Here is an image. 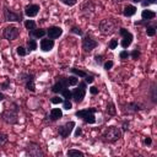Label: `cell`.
Segmentation results:
<instances>
[{
  "mask_svg": "<svg viewBox=\"0 0 157 157\" xmlns=\"http://www.w3.org/2000/svg\"><path fill=\"white\" fill-rule=\"evenodd\" d=\"M121 137H123V131L120 128H118L115 125H110V126L105 128V130L102 134V140L108 144H114L118 140H120Z\"/></svg>",
  "mask_w": 157,
  "mask_h": 157,
  "instance_id": "obj_1",
  "label": "cell"
},
{
  "mask_svg": "<svg viewBox=\"0 0 157 157\" xmlns=\"http://www.w3.org/2000/svg\"><path fill=\"white\" fill-rule=\"evenodd\" d=\"M12 107L6 108L2 114H1V119L9 124V125H15L18 121V112H20V107L16 103H11Z\"/></svg>",
  "mask_w": 157,
  "mask_h": 157,
  "instance_id": "obj_2",
  "label": "cell"
},
{
  "mask_svg": "<svg viewBox=\"0 0 157 157\" xmlns=\"http://www.w3.org/2000/svg\"><path fill=\"white\" fill-rule=\"evenodd\" d=\"M96 112H97V109L93 107L86 108V109H80L75 113V117L81 118L83 120V123H86V124H96V117H94Z\"/></svg>",
  "mask_w": 157,
  "mask_h": 157,
  "instance_id": "obj_3",
  "label": "cell"
},
{
  "mask_svg": "<svg viewBox=\"0 0 157 157\" xmlns=\"http://www.w3.org/2000/svg\"><path fill=\"white\" fill-rule=\"evenodd\" d=\"M117 27H118V23L114 18L109 17V18H103L99 25H98V28L99 31L103 33V34H113L115 31H117Z\"/></svg>",
  "mask_w": 157,
  "mask_h": 157,
  "instance_id": "obj_4",
  "label": "cell"
},
{
  "mask_svg": "<svg viewBox=\"0 0 157 157\" xmlns=\"http://www.w3.org/2000/svg\"><path fill=\"white\" fill-rule=\"evenodd\" d=\"M2 12H4V20L6 22H22L23 21L25 13L22 11H15L5 5Z\"/></svg>",
  "mask_w": 157,
  "mask_h": 157,
  "instance_id": "obj_5",
  "label": "cell"
},
{
  "mask_svg": "<svg viewBox=\"0 0 157 157\" xmlns=\"http://www.w3.org/2000/svg\"><path fill=\"white\" fill-rule=\"evenodd\" d=\"M18 81L25 86L26 90L31 92H36V83H34V75L31 72H21L18 75Z\"/></svg>",
  "mask_w": 157,
  "mask_h": 157,
  "instance_id": "obj_6",
  "label": "cell"
},
{
  "mask_svg": "<svg viewBox=\"0 0 157 157\" xmlns=\"http://www.w3.org/2000/svg\"><path fill=\"white\" fill-rule=\"evenodd\" d=\"M78 86L76 88H74L71 92H72V99L75 103H81L86 96V90H87V83L85 81H78L77 83Z\"/></svg>",
  "mask_w": 157,
  "mask_h": 157,
  "instance_id": "obj_7",
  "label": "cell"
},
{
  "mask_svg": "<svg viewBox=\"0 0 157 157\" xmlns=\"http://www.w3.org/2000/svg\"><path fill=\"white\" fill-rule=\"evenodd\" d=\"M25 151L31 157H42V156H44V152H43L40 145L37 144V142H34V141L28 142L27 146H26V148H25Z\"/></svg>",
  "mask_w": 157,
  "mask_h": 157,
  "instance_id": "obj_8",
  "label": "cell"
},
{
  "mask_svg": "<svg viewBox=\"0 0 157 157\" xmlns=\"http://www.w3.org/2000/svg\"><path fill=\"white\" fill-rule=\"evenodd\" d=\"M119 34L121 36V42H120V45L123 47V49H128L132 40H134V36L131 32H129L126 28L124 27H119Z\"/></svg>",
  "mask_w": 157,
  "mask_h": 157,
  "instance_id": "obj_9",
  "label": "cell"
},
{
  "mask_svg": "<svg viewBox=\"0 0 157 157\" xmlns=\"http://www.w3.org/2000/svg\"><path fill=\"white\" fill-rule=\"evenodd\" d=\"M20 36V28L15 25H9L2 31V37L7 40H15Z\"/></svg>",
  "mask_w": 157,
  "mask_h": 157,
  "instance_id": "obj_10",
  "label": "cell"
},
{
  "mask_svg": "<svg viewBox=\"0 0 157 157\" xmlns=\"http://www.w3.org/2000/svg\"><path fill=\"white\" fill-rule=\"evenodd\" d=\"M75 126H76V123L74 120H70V121H67V123H65L63 125H59L58 126V134H59V136L61 139L69 137L71 135V132H72V130H74Z\"/></svg>",
  "mask_w": 157,
  "mask_h": 157,
  "instance_id": "obj_11",
  "label": "cell"
},
{
  "mask_svg": "<svg viewBox=\"0 0 157 157\" xmlns=\"http://www.w3.org/2000/svg\"><path fill=\"white\" fill-rule=\"evenodd\" d=\"M97 45H98V42L96 39H93L88 33L82 36V49H83V52L90 53L94 48H97Z\"/></svg>",
  "mask_w": 157,
  "mask_h": 157,
  "instance_id": "obj_12",
  "label": "cell"
},
{
  "mask_svg": "<svg viewBox=\"0 0 157 157\" xmlns=\"http://www.w3.org/2000/svg\"><path fill=\"white\" fill-rule=\"evenodd\" d=\"M94 2L91 0H86L85 2L81 4V13L86 17H90L94 12Z\"/></svg>",
  "mask_w": 157,
  "mask_h": 157,
  "instance_id": "obj_13",
  "label": "cell"
},
{
  "mask_svg": "<svg viewBox=\"0 0 157 157\" xmlns=\"http://www.w3.org/2000/svg\"><path fill=\"white\" fill-rule=\"evenodd\" d=\"M39 10H40V7H39L38 4H28V5L25 6L23 13H25L28 18H32V17H36V16L38 15Z\"/></svg>",
  "mask_w": 157,
  "mask_h": 157,
  "instance_id": "obj_14",
  "label": "cell"
},
{
  "mask_svg": "<svg viewBox=\"0 0 157 157\" xmlns=\"http://www.w3.org/2000/svg\"><path fill=\"white\" fill-rule=\"evenodd\" d=\"M61 34H63V28L59 26H50L49 28H47V36L50 39H58Z\"/></svg>",
  "mask_w": 157,
  "mask_h": 157,
  "instance_id": "obj_15",
  "label": "cell"
},
{
  "mask_svg": "<svg viewBox=\"0 0 157 157\" xmlns=\"http://www.w3.org/2000/svg\"><path fill=\"white\" fill-rule=\"evenodd\" d=\"M54 39H50V38H42L40 39V43H39V47H40V49L43 50V52H50L53 48H54Z\"/></svg>",
  "mask_w": 157,
  "mask_h": 157,
  "instance_id": "obj_16",
  "label": "cell"
},
{
  "mask_svg": "<svg viewBox=\"0 0 157 157\" xmlns=\"http://www.w3.org/2000/svg\"><path fill=\"white\" fill-rule=\"evenodd\" d=\"M125 108L128 109H124V112L126 113H136V112H140L144 109V105L140 104V103H136V102H130L128 104H125Z\"/></svg>",
  "mask_w": 157,
  "mask_h": 157,
  "instance_id": "obj_17",
  "label": "cell"
},
{
  "mask_svg": "<svg viewBox=\"0 0 157 157\" xmlns=\"http://www.w3.org/2000/svg\"><path fill=\"white\" fill-rule=\"evenodd\" d=\"M45 34H47V29H44V28H34L33 31H29V36L34 39L43 38Z\"/></svg>",
  "mask_w": 157,
  "mask_h": 157,
  "instance_id": "obj_18",
  "label": "cell"
},
{
  "mask_svg": "<svg viewBox=\"0 0 157 157\" xmlns=\"http://www.w3.org/2000/svg\"><path fill=\"white\" fill-rule=\"evenodd\" d=\"M136 10H137V9H136V6L128 4V5H125V6H124L123 15H124L125 17H131V16H134V15L136 13Z\"/></svg>",
  "mask_w": 157,
  "mask_h": 157,
  "instance_id": "obj_19",
  "label": "cell"
},
{
  "mask_svg": "<svg viewBox=\"0 0 157 157\" xmlns=\"http://www.w3.org/2000/svg\"><path fill=\"white\" fill-rule=\"evenodd\" d=\"M37 48H38V43H37V40H36L34 38L29 37V38L27 39V42H26V49H27V53H29V52H34Z\"/></svg>",
  "mask_w": 157,
  "mask_h": 157,
  "instance_id": "obj_20",
  "label": "cell"
},
{
  "mask_svg": "<svg viewBox=\"0 0 157 157\" xmlns=\"http://www.w3.org/2000/svg\"><path fill=\"white\" fill-rule=\"evenodd\" d=\"M63 118V109L61 108H53L50 110V120L55 121Z\"/></svg>",
  "mask_w": 157,
  "mask_h": 157,
  "instance_id": "obj_21",
  "label": "cell"
},
{
  "mask_svg": "<svg viewBox=\"0 0 157 157\" xmlns=\"http://www.w3.org/2000/svg\"><path fill=\"white\" fill-rule=\"evenodd\" d=\"M141 18L142 20H155L156 18V12L155 11H152V10H148V9H146V10H142V12H141Z\"/></svg>",
  "mask_w": 157,
  "mask_h": 157,
  "instance_id": "obj_22",
  "label": "cell"
},
{
  "mask_svg": "<svg viewBox=\"0 0 157 157\" xmlns=\"http://www.w3.org/2000/svg\"><path fill=\"white\" fill-rule=\"evenodd\" d=\"M156 28H157L156 22H153V23L146 26V27H145V29H146V34H147L148 37H153V36L156 34Z\"/></svg>",
  "mask_w": 157,
  "mask_h": 157,
  "instance_id": "obj_23",
  "label": "cell"
},
{
  "mask_svg": "<svg viewBox=\"0 0 157 157\" xmlns=\"http://www.w3.org/2000/svg\"><path fill=\"white\" fill-rule=\"evenodd\" d=\"M64 88H65V87H64V86H63L58 80H55V83L52 86V92H53V93H55V94H59Z\"/></svg>",
  "mask_w": 157,
  "mask_h": 157,
  "instance_id": "obj_24",
  "label": "cell"
},
{
  "mask_svg": "<svg viewBox=\"0 0 157 157\" xmlns=\"http://www.w3.org/2000/svg\"><path fill=\"white\" fill-rule=\"evenodd\" d=\"M105 112H107L108 115H112V117L117 114V109H115V104H114V102H109V103L107 104Z\"/></svg>",
  "mask_w": 157,
  "mask_h": 157,
  "instance_id": "obj_25",
  "label": "cell"
},
{
  "mask_svg": "<svg viewBox=\"0 0 157 157\" xmlns=\"http://www.w3.org/2000/svg\"><path fill=\"white\" fill-rule=\"evenodd\" d=\"M23 25H25L26 29H28V32H29V31H33L34 28H37V23H36L33 20H26V21L23 22Z\"/></svg>",
  "mask_w": 157,
  "mask_h": 157,
  "instance_id": "obj_26",
  "label": "cell"
},
{
  "mask_svg": "<svg viewBox=\"0 0 157 157\" xmlns=\"http://www.w3.org/2000/svg\"><path fill=\"white\" fill-rule=\"evenodd\" d=\"M70 72H71L72 75L77 76V77H85V76L87 75V72H86V71L80 70V69H76V67H71V69H70Z\"/></svg>",
  "mask_w": 157,
  "mask_h": 157,
  "instance_id": "obj_27",
  "label": "cell"
},
{
  "mask_svg": "<svg viewBox=\"0 0 157 157\" xmlns=\"http://www.w3.org/2000/svg\"><path fill=\"white\" fill-rule=\"evenodd\" d=\"M64 99H72V92L69 88H64L60 93H59Z\"/></svg>",
  "mask_w": 157,
  "mask_h": 157,
  "instance_id": "obj_28",
  "label": "cell"
},
{
  "mask_svg": "<svg viewBox=\"0 0 157 157\" xmlns=\"http://www.w3.org/2000/svg\"><path fill=\"white\" fill-rule=\"evenodd\" d=\"M66 155H67V156H80V157H83V156H85V153H83L82 151H80V150H75V148H70V150H67V151H66Z\"/></svg>",
  "mask_w": 157,
  "mask_h": 157,
  "instance_id": "obj_29",
  "label": "cell"
},
{
  "mask_svg": "<svg viewBox=\"0 0 157 157\" xmlns=\"http://www.w3.org/2000/svg\"><path fill=\"white\" fill-rule=\"evenodd\" d=\"M67 81H69V86H76L78 83V77L75 75H70L67 76Z\"/></svg>",
  "mask_w": 157,
  "mask_h": 157,
  "instance_id": "obj_30",
  "label": "cell"
},
{
  "mask_svg": "<svg viewBox=\"0 0 157 157\" xmlns=\"http://www.w3.org/2000/svg\"><path fill=\"white\" fill-rule=\"evenodd\" d=\"M16 53L18 56H26L27 55V49L23 47V45H18L16 48Z\"/></svg>",
  "mask_w": 157,
  "mask_h": 157,
  "instance_id": "obj_31",
  "label": "cell"
},
{
  "mask_svg": "<svg viewBox=\"0 0 157 157\" xmlns=\"http://www.w3.org/2000/svg\"><path fill=\"white\" fill-rule=\"evenodd\" d=\"M50 102H52L53 104H61V103L64 102V98H63L60 94H58V96L52 97V98H50Z\"/></svg>",
  "mask_w": 157,
  "mask_h": 157,
  "instance_id": "obj_32",
  "label": "cell"
},
{
  "mask_svg": "<svg viewBox=\"0 0 157 157\" xmlns=\"http://www.w3.org/2000/svg\"><path fill=\"white\" fill-rule=\"evenodd\" d=\"M7 141H9V136H7V134H5V132H0V146L6 145Z\"/></svg>",
  "mask_w": 157,
  "mask_h": 157,
  "instance_id": "obj_33",
  "label": "cell"
},
{
  "mask_svg": "<svg viewBox=\"0 0 157 157\" xmlns=\"http://www.w3.org/2000/svg\"><path fill=\"white\" fill-rule=\"evenodd\" d=\"M130 56L134 59V60H137L140 56H141V52H140V49L139 48H136V49H134L131 53H130Z\"/></svg>",
  "mask_w": 157,
  "mask_h": 157,
  "instance_id": "obj_34",
  "label": "cell"
},
{
  "mask_svg": "<svg viewBox=\"0 0 157 157\" xmlns=\"http://www.w3.org/2000/svg\"><path fill=\"white\" fill-rule=\"evenodd\" d=\"M71 108H72V102H71V99H64V102H63V109L70 110Z\"/></svg>",
  "mask_w": 157,
  "mask_h": 157,
  "instance_id": "obj_35",
  "label": "cell"
},
{
  "mask_svg": "<svg viewBox=\"0 0 157 157\" xmlns=\"http://www.w3.org/2000/svg\"><path fill=\"white\" fill-rule=\"evenodd\" d=\"M9 88H10V80L6 78L4 82L0 83V91H6V90H9Z\"/></svg>",
  "mask_w": 157,
  "mask_h": 157,
  "instance_id": "obj_36",
  "label": "cell"
},
{
  "mask_svg": "<svg viewBox=\"0 0 157 157\" xmlns=\"http://www.w3.org/2000/svg\"><path fill=\"white\" fill-rule=\"evenodd\" d=\"M70 32L71 33H75V34H77V36H83V32H82V29L80 28V27H76V26H72L71 27V29H70Z\"/></svg>",
  "mask_w": 157,
  "mask_h": 157,
  "instance_id": "obj_37",
  "label": "cell"
},
{
  "mask_svg": "<svg viewBox=\"0 0 157 157\" xmlns=\"http://www.w3.org/2000/svg\"><path fill=\"white\" fill-rule=\"evenodd\" d=\"M113 66H114V63H113V60H107V61H104V63H103V69H104L105 71L110 70Z\"/></svg>",
  "mask_w": 157,
  "mask_h": 157,
  "instance_id": "obj_38",
  "label": "cell"
},
{
  "mask_svg": "<svg viewBox=\"0 0 157 157\" xmlns=\"http://www.w3.org/2000/svg\"><path fill=\"white\" fill-rule=\"evenodd\" d=\"M117 47H118V39H117V38H113V39H110V42L108 43V48L113 50V49H115Z\"/></svg>",
  "mask_w": 157,
  "mask_h": 157,
  "instance_id": "obj_39",
  "label": "cell"
},
{
  "mask_svg": "<svg viewBox=\"0 0 157 157\" xmlns=\"http://www.w3.org/2000/svg\"><path fill=\"white\" fill-rule=\"evenodd\" d=\"M130 56V53L126 50V49H124V50H121L120 53H119V58L121 59V60H125V59H128Z\"/></svg>",
  "mask_w": 157,
  "mask_h": 157,
  "instance_id": "obj_40",
  "label": "cell"
},
{
  "mask_svg": "<svg viewBox=\"0 0 157 157\" xmlns=\"http://www.w3.org/2000/svg\"><path fill=\"white\" fill-rule=\"evenodd\" d=\"M60 1L66 6H74L77 4V0H60Z\"/></svg>",
  "mask_w": 157,
  "mask_h": 157,
  "instance_id": "obj_41",
  "label": "cell"
},
{
  "mask_svg": "<svg viewBox=\"0 0 157 157\" xmlns=\"http://www.w3.org/2000/svg\"><path fill=\"white\" fill-rule=\"evenodd\" d=\"M83 78H85V82H86V83H90V85L93 83V81H94V76H93V75H88V74H87Z\"/></svg>",
  "mask_w": 157,
  "mask_h": 157,
  "instance_id": "obj_42",
  "label": "cell"
},
{
  "mask_svg": "<svg viewBox=\"0 0 157 157\" xmlns=\"http://www.w3.org/2000/svg\"><path fill=\"white\" fill-rule=\"evenodd\" d=\"M94 61H96L98 65H103V63H104V61H103V55H98V54L94 55Z\"/></svg>",
  "mask_w": 157,
  "mask_h": 157,
  "instance_id": "obj_43",
  "label": "cell"
},
{
  "mask_svg": "<svg viewBox=\"0 0 157 157\" xmlns=\"http://www.w3.org/2000/svg\"><path fill=\"white\" fill-rule=\"evenodd\" d=\"M88 91H90V93H91L92 96H96V94H98V92H99L98 87H96V86H91V87L88 88Z\"/></svg>",
  "mask_w": 157,
  "mask_h": 157,
  "instance_id": "obj_44",
  "label": "cell"
},
{
  "mask_svg": "<svg viewBox=\"0 0 157 157\" xmlns=\"http://www.w3.org/2000/svg\"><path fill=\"white\" fill-rule=\"evenodd\" d=\"M152 4H156V0H144V1H141V5L144 7H147V6L152 5Z\"/></svg>",
  "mask_w": 157,
  "mask_h": 157,
  "instance_id": "obj_45",
  "label": "cell"
},
{
  "mask_svg": "<svg viewBox=\"0 0 157 157\" xmlns=\"http://www.w3.org/2000/svg\"><path fill=\"white\" fill-rule=\"evenodd\" d=\"M142 142H144V145L150 146V145H152V139L147 136V137H145V139H144V141H142Z\"/></svg>",
  "mask_w": 157,
  "mask_h": 157,
  "instance_id": "obj_46",
  "label": "cell"
},
{
  "mask_svg": "<svg viewBox=\"0 0 157 157\" xmlns=\"http://www.w3.org/2000/svg\"><path fill=\"white\" fill-rule=\"evenodd\" d=\"M81 134H82V129L81 128H76V130H75V137L81 136Z\"/></svg>",
  "mask_w": 157,
  "mask_h": 157,
  "instance_id": "obj_47",
  "label": "cell"
},
{
  "mask_svg": "<svg viewBox=\"0 0 157 157\" xmlns=\"http://www.w3.org/2000/svg\"><path fill=\"white\" fill-rule=\"evenodd\" d=\"M129 129V121H124L123 123V129H121V131L124 132V131H126Z\"/></svg>",
  "mask_w": 157,
  "mask_h": 157,
  "instance_id": "obj_48",
  "label": "cell"
},
{
  "mask_svg": "<svg viewBox=\"0 0 157 157\" xmlns=\"http://www.w3.org/2000/svg\"><path fill=\"white\" fill-rule=\"evenodd\" d=\"M5 98H6V96L0 91V102H1V101H5Z\"/></svg>",
  "mask_w": 157,
  "mask_h": 157,
  "instance_id": "obj_49",
  "label": "cell"
},
{
  "mask_svg": "<svg viewBox=\"0 0 157 157\" xmlns=\"http://www.w3.org/2000/svg\"><path fill=\"white\" fill-rule=\"evenodd\" d=\"M113 2H115V4H120V2H123V1H125V0H112Z\"/></svg>",
  "mask_w": 157,
  "mask_h": 157,
  "instance_id": "obj_50",
  "label": "cell"
},
{
  "mask_svg": "<svg viewBox=\"0 0 157 157\" xmlns=\"http://www.w3.org/2000/svg\"><path fill=\"white\" fill-rule=\"evenodd\" d=\"M131 1H132V2H135V4H137V2H141L142 0H131Z\"/></svg>",
  "mask_w": 157,
  "mask_h": 157,
  "instance_id": "obj_51",
  "label": "cell"
}]
</instances>
